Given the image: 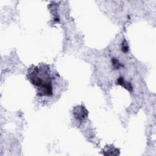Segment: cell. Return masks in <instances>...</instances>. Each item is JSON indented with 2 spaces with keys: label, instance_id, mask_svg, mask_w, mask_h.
Listing matches in <instances>:
<instances>
[{
  "label": "cell",
  "instance_id": "obj_2",
  "mask_svg": "<svg viewBox=\"0 0 156 156\" xmlns=\"http://www.w3.org/2000/svg\"><path fill=\"white\" fill-rule=\"evenodd\" d=\"M88 111L84 106H76L73 109V115L74 117L78 120L82 121L86 118L88 116Z\"/></svg>",
  "mask_w": 156,
  "mask_h": 156
},
{
  "label": "cell",
  "instance_id": "obj_1",
  "mask_svg": "<svg viewBox=\"0 0 156 156\" xmlns=\"http://www.w3.org/2000/svg\"><path fill=\"white\" fill-rule=\"evenodd\" d=\"M28 75L31 83L37 88L40 96L52 95V80L50 70L47 65L33 66L29 69Z\"/></svg>",
  "mask_w": 156,
  "mask_h": 156
},
{
  "label": "cell",
  "instance_id": "obj_5",
  "mask_svg": "<svg viewBox=\"0 0 156 156\" xmlns=\"http://www.w3.org/2000/svg\"><path fill=\"white\" fill-rule=\"evenodd\" d=\"M129 47H128V45L127 43L126 40L124 41V42L123 43V46H122V50L123 51H124V53H126L128 51Z\"/></svg>",
  "mask_w": 156,
  "mask_h": 156
},
{
  "label": "cell",
  "instance_id": "obj_4",
  "mask_svg": "<svg viewBox=\"0 0 156 156\" xmlns=\"http://www.w3.org/2000/svg\"><path fill=\"white\" fill-rule=\"evenodd\" d=\"M112 63H113V66L116 69H118L121 66V65L120 64V63L118 62V60L115 58L113 59L112 60Z\"/></svg>",
  "mask_w": 156,
  "mask_h": 156
},
{
  "label": "cell",
  "instance_id": "obj_3",
  "mask_svg": "<svg viewBox=\"0 0 156 156\" xmlns=\"http://www.w3.org/2000/svg\"><path fill=\"white\" fill-rule=\"evenodd\" d=\"M117 83L118 84L121 86L122 87H123L124 88H125L126 89H127L129 92L132 90V86H131V83H129L128 82H126L123 79V77H119L118 79V80H117Z\"/></svg>",
  "mask_w": 156,
  "mask_h": 156
}]
</instances>
